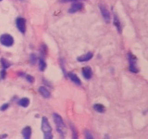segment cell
<instances>
[{"mask_svg": "<svg viewBox=\"0 0 148 139\" xmlns=\"http://www.w3.org/2000/svg\"><path fill=\"white\" fill-rule=\"evenodd\" d=\"M38 58L36 56V54H31L30 55V57H29V61H30V63H31L32 65L36 64V62H37Z\"/></svg>", "mask_w": 148, "mask_h": 139, "instance_id": "19", "label": "cell"}, {"mask_svg": "<svg viewBox=\"0 0 148 139\" xmlns=\"http://www.w3.org/2000/svg\"><path fill=\"white\" fill-rule=\"evenodd\" d=\"M99 8L100 10H101V15L104 18V21L106 23H109V22H111V13H110V12L108 10L105 6L102 4L99 5Z\"/></svg>", "mask_w": 148, "mask_h": 139, "instance_id": "6", "label": "cell"}, {"mask_svg": "<svg viewBox=\"0 0 148 139\" xmlns=\"http://www.w3.org/2000/svg\"><path fill=\"white\" fill-rule=\"evenodd\" d=\"M93 108H94L95 111H96L98 113H104V111H105V107L101 104L94 105Z\"/></svg>", "mask_w": 148, "mask_h": 139, "instance_id": "16", "label": "cell"}, {"mask_svg": "<svg viewBox=\"0 0 148 139\" xmlns=\"http://www.w3.org/2000/svg\"><path fill=\"white\" fill-rule=\"evenodd\" d=\"M47 52H48V49H47V46L45 45H41V48H40V53L42 54V58H44V56L47 55Z\"/></svg>", "mask_w": 148, "mask_h": 139, "instance_id": "18", "label": "cell"}, {"mask_svg": "<svg viewBox=\"0 0 148 139\" xmlns=\"http://www.w3.org/2000/svg\"><path fill=\"white\" fill-rule=\"evenodd\" d=\"M67 77H69L71 82H73V83H75V85H82L81 79H80L79 78H78V76H77L75 73L69 72L67 74Z\"/></svg>", "mask_w": 148, "mask_h": 139, "instance_id": "8", "label": "cell"}, {"mask_svg": "<svg viewBox=\"0 0 148 139\" xmlns=\"http://www.w3.org/2000/svg\"><path fill=\"white\" fill-rule=\"evenodd\" d=\"M1 63H2V68H3L4 69H8V68H9V67L11 66V65H12L9 61H7L6 59H5V58H3L1 59Z\"/></svg>", "mask_w": 148, "mask_h": 139, "instance_id": "17", "label": "cell"}, {"mask_svg": "<svg viewBox=\"0 0 148 139\" xmlns=\"http://www.w3.org/2000/svg\"><path fill=\"white\" fill-rule=\"evenodd\" d=\"M82 75L85 79H91V77H92V70H91V68L89 66L83 68V69H82Z\"/></svg>", "mask_w": 148, "mask_h": 139, "instance_id": "9", "label": "cell"}, {"mask_svg": "<svg viewBox=\"0 0 148 139\" xmlns=\"http://www.w3.org/2000/svg\"><path fill=\"white\" fill-rule=\"evenodd\" d=\"M0 43L5 47H11L14 44V38L9 34H2L0 36Z\"/></svg>", "mask_w": 148, "mask_h": 139, "instance_id": "4", "label": "cell"}, {"mask_svg": "<svg viewBox=\"0 0 148 139\" xmlns=\"http://www.w3.org/2000/svg\"><path fill=\"white\" fill-rule=\"evenodd\" d=\"M22 136H23V138L25 139H29L31 138L32 135V128L31 127L29 126H26L25 128H23V130L22 131Z\"/></svg>", "mask_w": 148, "mask_h": 139, "instance_id": "12", "label": "cell"}, {"mask_svg": "<svg viewBox=\"0 0 148 139\" xmlns=\"http://www.w3.org/2000/svg\"><path fill=\"white\" fill-rule=\"evenodd\" d=\"M20 1H23V0H20Z\"/></svg>", "mask_w": 148, "mask_h": 139, "instance_id": "28", "label": "cell"}, {"mask_svg": "<svg viewBox=\"0 0 148 139\" xmlns=\"http://www.w3.org/2000/svg\"><path fill=\"white\" fill-rule=\"evenodd\" d=\"M16 27L22 34H25L26 31V20L24 18L19 17L16 19Z\"/></svg>", "mask_w": 148, "mask_h": 139, "instance_id": "5", "label": "cell"}, {"mask_svg": "<svg viewBox=\"0 0 148 139\" xmlns=\"http://www.w3.org/2000/svg\"><path fill=\"white\" fill-rule=\"evenodd\" d=\"M80 0H60L59 2L61 3H66V2H78Z\"/></svg>", "mask_w": 148, "mask_h": 139, "instance_id": "24", "label": "cell"}, {"mask_svg": "<svg viewBox=\"0 0 148 139\" xmlns=\"http://www.w3.org/2000/svg\"><path fill=\"white\" fill-rule=\"evenodd\" d=\"M1 1H2V0H0V2H1Z\"/></svg>", "mask_w": 148, "mask_h": 139, "instance_id": "27", "label": "cell"}, {"mask_svg": "<svg viewBox=\"0 0 148 139\" xmlns=\"http://www.w3.org/2000/svg\"><path fill=\"white\" fill-rule=\"evenodd\" d=\"M47 65L46 62L45 61V59L42 57H41L38 59V69H39V71L41 72H44L45 69H46Z\"/></svg>", "mask_w": 148, "mask_h": 139, "instance_id": "15", "label": "cell"}, {"mask_svg": "<svg viewBox=\"0 0 148 139\" xmlns=\"http://www.w3.org/2000/svg\"><path fill=\"white\" fill-rule=\"evenodd\" d=\"M84 136H85V138L86 139H93L94 138L92 134H91V131L88 130L84 131Z\"/></svg>", "mask_w": 148, "mask_h": 139, "instance_id": "20", "label": "cell"}, {"mask_svg": "<svg viewBox=\"0 0 148 139\" xmlns=\"http://www.w3.org/2000/svg\"><path fill=\"white\" fill-rule=\"evenodd\" d=\"M71 131H72V137H73V138H77V132L73 125H71Z\"/></svg>", "mask_w": 148, "mask_h": 139, "instance_id": "21", "label": "cell"}, {"mask_svg": "<svg viewBox=\"0 0 148 139\" xmlns=\"http://www.w3.org/2000/svg\"><path fill=\"white\" fill-rule=\"evenodd\" d=\"M0 74H1V77H2V78H5V76H6V72H5V69H2V70L1 71Z\"/></svg>", "mask_w": 148, "mask_h": 139, "instance_id": "25", "label": "cell"}, {"mask_svg": "<svg viewBox=\"0 0 148 139\" xmlns=\"http://www.w3.org/2000/svg\"><path fill=\"white\" fill-rule=\"evenodd\" d=\"M114 26L116 27V29H117V31L119 33H121L122 31V27H121V21L119 20L118 17L116 16V14L114 15Z\"/></svg>", "mask_w": 148, "mask_h": 139, "instance_id": "13", "label": "cell"}, {"mask_svg": "<svg viewBox=\"0 0 148 139\" xmlns=\"http://www.w3.org/2000/svg\"><path fill=\"white\" fill-rule=\"evenodd\" d=\"M83 3L79 2H75L73 4L71 5V8L69 9V13H75V12H77L81 11L82 9H83Z\"/></svg>", "mask_w": 148, "mask_h": 139, "instance_id": "7", "label": "cell"}, {"mask_svg": "<svg viewBox=\"0 0 148 139\" xmlns=\"http://www.w3.org/2000/svg\"><path fill=\"white\" fill-rule=\"evenodd\" d=\"M52 118H53L54 122L56 124V129H57L58 132L62 138H64V135H65L64 130H65L66 127H65V125H64V122L63 119H62V118L57 113H53Z\"/></svg>", "mask_w": 148, "mask_h": 139, "instance_id": "1", "label": "cell"}, {"mask_svg": "<svg viewBox=\"0 0 148 139\" xmlns=\"http://www.w3.org/2000/svg\"><path fill=\"white\" fill-rule=\"evenodd\" d=\"M42 131L44 135V138L52 139V128L49 122V120L46 117H43L42 119Z\"/></svg>", "mask_w": 148, "mask_h": 139, "instance_id": "2", "label": "cell"}, {"mask_svg": "<svg viewBox=\"0 0 148 139\" xmlns=\"http://www.w3.org/2000/svg\"><path fill=\"white\" fill-rule=\"evenodd\" d=\"M93 52H88L85 54V55H83L82 56H79V57H77V60L78 62H88L91 59L93 58Z\"/></svg>", "mask_w": 148, "mask_h": 139, "instance_id": "10", "label": "cell"}, {"mask_svg": "<svg viewBox=\"0 0 148 139\" xmlns=\"http://www.w3.org/2000/svg\"><path fill=\"white\" fill-rule=\"evenodd\" d=\"M25 78H26V80L29 83H33L35 82V78H34L33 76H32V75H25Z\"/></svg>", "mask_w": 148, "mask_h": 139, "instance_id": "22", "label": "cell"}, {"mask_svg": "<svg viewBox=\"0 0 148 139\" xmlns=\"http://www.w3.org/2000/svg\"><path fill=\"white\" fill-rule=\"evenodd\" d=\"M38 92L41 94L42 97H44L45 98H49L51 96V93L44 86H40L38 88Z\"/></svg>", "mask_w": 148, "mask_h": 139, "instance_id": "11", "label": "cell"}, {"mask_svg": "<svg viewBox=\"0 0 148 139\" xmlns=\"http://www.w3.org/2000/svg\"><path fill=\"white\" fill-rule=\"evenodd\" d=\"M9 104H8V103H6V104L2 105L1 106V108H0V110L3 111L8 109V108H9Z\"/></svg>", "mask_w": 148, "mask_h": 139, "instance_id": "23", "label": "cell"}, {"mask_svg": "<svg viewBox=\"0 0 148 139\" xmlns=\"http://www.w3.org/2000/svg\"><path fill=\"white\" fill-rule=\"evenodd\" d=\"M127 59L129 62V70L133 73H137L139 72V69L137 65V58L134 55L129 52L127 54Z\"/></svg>", "mask_w": 148, "mask_h": 139, "instance_id": "3", "label": "cell"}, {"mask_svg": "<svg viewBox=\"0 0 148 139\" xmlns=\"http://www.w3.org/2000/svg\"><path fill=\"white\" fill-rule=\"evenodd\" d=\"M8 137V135H0V138H6Z\"/></svg>", "mask_w": 148, "mask_h": 139, "instance_id": "26", "label": "cell"}, {"mask_svg": "<svg viewBox=\"0 0 148 139\" xmlns=\"http://www.w3.org/2000/svg\"><path fill=\"white\" fill-rule=\"evenodd\" d=\"M29 104H30V100L28 98H22L18 100V105H20L22 108H27V107H29Z\"/></svg>", "mask_w": 148, "mask_h": 139, "instance_id": "14", "label": "cell"}]
</instances>
